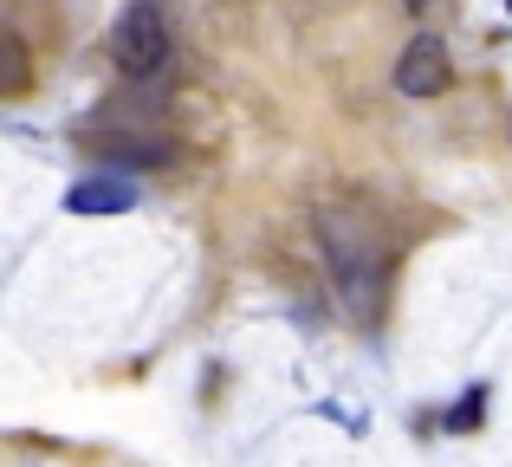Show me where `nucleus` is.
<instances>
[{
    "label": "nucleus",
    "mask_w": 512,
    "mask_h": 467,
    "mask_svg": "<svg viewBox=\"0 0 512 467\" xmlns=\"http://www.w3.org/2000/svg\"><path fill=\"white\" fill-rule=\"evenodd\" d=\"M72 215H130L137 208V182L130 176H85L72 195H65Z\"/></svg>",
    "instance_id": "nucleus-5"
},
{
    "label": "nucleus",
    "mask_w": 512,
    "mask_h": 467,
    "mask_svg": "<svg viewBox=\"0 0 512 467\" xmlns=\"http://www.w3.org/2000/svg\"><path fill=\"white\" fill-rule=\"evenodd\" d=\"M26 85H33V52H26L20 33H0V98H13Z\"/></svg>",
    "instance_id": "nucleus-6"
},
{
    "label": "nucleus",
    "mask_w": 512,
    "mask_h": 467,
    "mask_svg": "<svg viewBox=\"0 0 512 467\" xmlns=\"http://www.w3.org/2000/svg\"><path fill=\"white\" fill-rule=\"evenodd\" d=\"M169 52H175V33H169L163 7H156V0H130L111 26V65L143 85V78H156L169 65Z\"/></svg>",
    "instance_id": "nucleus-2"
},
{
    "label": "nucleus",
    "mask_w": 512,
    "mask_h": 467,
    "mask_svg": "<svg viewBox=\"0 0 512 467\" xmlns=\"http://www.w3.org/2000/svg\"><path fill=\"white\" fill-rule=\"evenodd\" d=\"M506 7H512V0H506Z\"/></svg>",
    "instance_id": "nucleus-8"
},
{
    "label": "nucleus",
    "mask_w": 512,
    "mask_h": 467,
    "mask_svg": "<svg viewBox=\"0 0 512 467\" xmlns=\"http://www.w3.org/2000/svg\"><path fill=\"white\" fill-rule=\"evenodd\" d=\"M480 409H487V390H467L461 396V409H448V416H441V422H448V429H480Z\"/></svg>",
    "instance_id": "nucleus-7"
},
{
    "label": "nucleus",
    "mask_w": 512,
    "mask_h": 467,
    "mask_svg": "<svg viewBox=\"0 0 512 467\" xmlns=\"http://www.w3.org/2000/svg\"><path fill=\"white\" fill-rule=\"evenodd\" d=\"M98 156L117 169H169L182 156V143L163 130H98Z\"/></svg>",
    "instance_id": "nucleus-4"
},
{
    "label": "nucleus",
    "mask_w": 512,
    "mask_h": 467,
    "mask_svg": "<svg viewBox=\"0 0 512 467\" xmlns=\"http://www.w3.org/2000/svg\"><path fill=\"white\" fill-rule=\"evenodd\" d=\"M448 85H454L448 46H441L435 33H415L409 46H402V59H396V91L402 98H441Z\"/></svg>",
    "instance_id": "nucleus-3"
},
{
    "label": "nucleus",
    "mask_w": 512,
    "mask_h": 467,
    "mask_svg": "<svg viewBox=\"0 0 512 467\" xmlns=\"http://www.w3.org/2000/svg\"><path fill=\"white\" fill-rule=\"evenodd\" d=\"M318 247H325L331 286H338L344 312L376 325L389 299V240L363 208H318Z\"/></svg>",
    "instance_id": "nucleus-1"
}]
</instances>
